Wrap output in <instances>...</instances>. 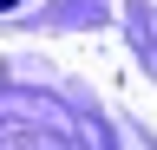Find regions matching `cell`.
Listing matches in <instances>:
<instances>
[{
    "label": "cell",
    "instance_id": "cell-1",
    "mask_svg": "<svg viewBox=\"0 0 157 150\" xmlns=\"http://www.w3.org/2000/svg\"><path fill=\"white\" fill-rule=\"evenodd\" d=\"M0 7H13V0H0Z\"/></svg>",
    "mask_w": 157,
    "mask_h": 150
}]
</instances>
